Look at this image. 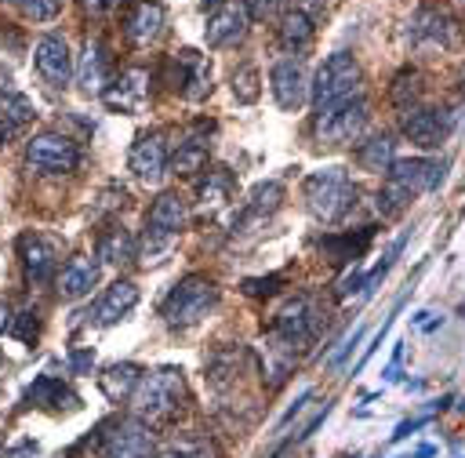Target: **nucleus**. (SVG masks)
<instances>
[{"label":"nucleus","mask_w":465,"mask_h":458,"mask_svg":"<svg viewBox=\"0 0 465 458\" xmlns=\"http://www.w3.org/2000/svg\"><path fill=\"white\" fill-rule=\"evenodd\" d=\"M447 164L443 160H429V156H411V160H392V167L385 171V185L378 193V211L385 218H396L400 211H407V204L421 193H432L443 182Z\"/></svg>","instance_id":"1"},{"label":"nucleus","mask_w":465,"mask_h":458,"mask_svg":"<svg viewBox=\"0 0 465 458\" xmlns=\"http://www.w3.org/2000/svg\"><path fill=\"white\" fill-rule=\"evenodd\" d=\"M185 400H189V393H185V378L178 367H156V371L142 374L138 389L131 393L134 418L145 425H163V422L178 418Z\"/></svg>","instance_id":"2"},{"label":"nucleus","mask_w":465,"mask_h":458,"mask_svg":"<svg viewBox=\"0 0 465 458\" xmlns=\"http://www.w3.org/2000/svg\"><path fill=\"white\" fill-rule=\"evenodd\" d=\"M302 196H305V207L316 222H341L352 207H356V185L349 178L345 167H320L305 178L302 185Z\"/></svg>","instance_id":"3"},{"label":"nucleus","mask_w":465,"mask_h":458,"mask_svg":"<svg viewBox=\"0 0 465 458\" xmlns=\"http://www.w3.org/2000/svg\"><path fill=\"white\" fill-rule=\"evenodd\" d=\"M189 222V204L182 193H160L145 214V236H142V254L145 262H160V254L171 251L178 233Z\"/></svg>","instance_id":"4"},{"label":"nucleus","mask_w":465,"mask_h":458,"mask_svg":"<svg viewBox=\"0 0 465 458\" xmlns=\"http://www.w3.org/2000/svg\"><path fill=\"white\" fill-rule=\"evenodd\" d=\"M214 302H218V284L203 273H189L185 280L171 287V294L160 305V316L171 327H193L214 309Z\"/></svg>","instance_id":"5"},{"label":"nucleus","mask_w":465,"mask_h":458,"mask_svg":"<svg viewBox=\"0 0 465 458\" xmlns=\"http://www.w3.org/2000/svg\"><path fill=\"white\" fill-rule=\"evenodd\" d=\"M363 127H367V98L360 91L331 105H320L312 120V134L320 145H349L363 134Z\"/></svg>","instance_id":"6"},{"label":"nucleus","mask_w":465,"mask_h":458,"mask_svg":"<svg viewBox=\"0 0 465 458\" xmlns=\"http://www.w3.org/2000/svg\"><path fill=\"white\" fill-rule=\"evenodd\" d=\"M356 84H360V62L349 55V51H334L323 58V65L316 69V80L309 84L312 87V105H331L338 98H349L356 95Z\"/></svg>","instance_id":"7"},{"label":"nucleus","mask_w":465,"mask_h":458,"mask_svg":"<svg viewBox=\"0 0 465 458\" xmlns=\"http://www.w3.org/2000/svg\"><path fill=\"white\" fill-rule=\"evenodd\" d=\"M25 164L36 174H69L80 164V149L73 138H65L58 131H40L25 145Z\"/></svg>","instance_id":"8"},{"label":"nucleus","mask_w":465,"mask_h":458,"mask_svg":"<svg viewBox=\"0 0 465 458\" xmlns=\"http://www.w3.org/2000/svg\"><path fill=\"white\" fill-rule=\"evenodd\" d=\"M153 436L149 425L138 418H116L102 425V458H153Z\"/></svg>","instance_id":"9"},{"label":"nucleus","mask_w":465,"mask_h":458,"mask_svg":"<svg viewBox=\"0 0 465 458\" xmlns=\"http://www.w3.org/2000/svg\"><path fill=\"white\" fill-rule=\"evenodd\" d=\"M18 258H22V265H25V276H29L33 284H44V280H51L54 269H58L62 244H58L54 236H47V233L29 229V233L18 236Z\"/></svg>","instance_id":"10"},{"label":"nucleus","mask_w":465,"mask_h":458,"mask_svg":"<svg viewBox=\"0 0 465 458\" xmlns=\"http://www.w3.org/2000/svg\"><path fill=\"white\" fill-rule=\"evenodd\" d=\"M251 25V11L243 7V0H225L218 4L211 15H207V25H203V36H207V47H232L243 40Z\"/></svg>","instance_id":"11"},{"label":"nucleus","mask_w":465,"mask_h":458,"mask_svg":"<svg viewBox=\"0 0 465 458\" xmlns=\"http://www.w3.org/2000/svg\"><path fill=\"white\" fill-rule=\"evenodd\" d=\"M174 91H182L185 102H203L211 95V58L182 47L174 55Z\"/></svg>","instance_id":"12"},{"label":"nucleus","mask_w":465,"mask_h":458,"mask_svg":"<svg viewBox=\"0 0 465 458\" xmlns=\"http://www.w3.org/2000/svg\"><path fill=\"white\" fill-rule=\"evenodd\" d=\"M33 65H36V73H40L44 84H51V87H65L69 76H73V55H69V44H65L62 36H54V33L40 36L36 47H33Z\"/></svg>","instance_id":"13"},{"label":"nucleus","mask_w":465,"mask_h":458,"mask_svg":"<svg viewBox=\"0 0 465 458\" xmlns=\"http://www.w3.org/2000/svg\"><path fill=\"white\" fill-rule=\"evenodd\" d=\"M102 98H105V105L116 109V113H142L145 102H149V73H145L142 65L124 69L113 84H105Z\"/></svg>","instance_id":"14"},{"label":"nucleus","mask_w":465,"mask_h":458,"mask_svg":"<svg viewBox=\"0 0 465 458\" xmlns=\"http://www.w3.org/2000/svg\"><path fill=\"white\" fill-rule=\"evenodd\" d=\"M407 36H411L414 47L447 51V47L454 44V18H450L443 7H421V11L411 18Z\"/></svg>","instance_id":"15"},{"label":"nucleus","mask_w":465,"mask_h":458,"mask_svg":"<svg viewBox=\"0 0 465 458\" xmlns=\"http://www.w3.org/2000/svg\"><path fill=\"white\" fill-rule=\"evenodd\" d=\"M276 334L283 338V342H291L294 349L298 345H305V342H312V334H316V309H312V302L305 298V294H298V298H287L283 302V309L276 313Z\"/></svg>","instance_id":"16"},{"label":"nucleus","mask_w":465,"mask_h":458,"mask_svg":"<svg viewBox=\"0 0 465 458\" xmlns=\"http://www.w3.org/2000/svg\"><path fill=\"white\" fill-rule=\"evenodd\" d=\"M269 87H272L276 105L287 109V113L302 109V102H305V95H309L305 73H302V65H298L294 58H280V62L269 69Z\"/></svg>","instance_id":"17"},{"label":"nucleus","mask_w":465,"mask_h":458,"mask_svg":"<svg viewBox=\"0 0 465 458\" xmlns=\"http://www.w3.org/2000/svg\"><path fill=\"white\" fill-rule=\"evenodd\" d=\"M447 131H450V120L440 109L414 105L403 113V134L421 149H440L447 142Z\"/></svg>","instance_id":"18"},{"label":"nucleus","mask_w":465,"mask_h":458,"mask_svg":"<svg viewBox=\"0 0 465 458\" xmlns=\"http://www.w3.org/2000/svg\"><path fill=\"white\" fill-rule=\"evenodd\" d=\"M131 171L145 185H156L163 178V171H167V145H163L160 131H149V134H142L131 145Z\"/></svg>","instance_id":"19"},{"label":"nucleus","mask_w":465,"mask_h":458,"mask_svg":"<svg viewBox=\"0 0 465 458\" xmlns=\"http://www.w3.org/2000/svg\"><path fill=\"white\" fill-rule=\"evenodd\" d=\"M163 22H167V11H163L160 0H134L127 7V15H124V33H127V40L134 47H145V44H153L160 36Z\"/></svg>","instance_id":"20"},{"label":"nucleus","mask_w":465,"mask_h":458,"mask_svg":"<svg viewBox=\"0 0 465 458\" xmlns=\"http://www.w3.org/2000/svg\"><path fill=\"white\" fill-rule=\"evenodd\" d=\"M207 124H193L182 131V138L174 142V153L167 156L171 171L174 174H196L203 164H207V153H211V142H207Z\"/></svg>","instance_id":"21"},{"label":"nucleus","mask_w":465,"mask_h":458,"mask_svg":"<svg viewBox=\"0 0 465 458\" xmlns=\"http://www.w3.org/2000/svg\"><path fill=\"white\" fill-rule=\"evenodd\" d=\"M138 305V287L131 284V280H116V284H109L105 291H102V298L94 302V309L87 313L98 327H113V324H120L131 309Z\"/></svg>","instance_id":"22"},{"label":"nucleus","mask_w":465,"mask_h":458,"mask_svg":"<svg viewBox=\"0 0 465 458\" xmlns=\"http://www.w3.org/2000/svg\"><path fill=\"white\" fill-rule=\"evenodd\" d=\"M280 200H283V185L280 182H262L254 193H251V200H247V207L240 211V218H236V233H251V229H258V225H265L269 222V214L280 207Z\"/></svg>","instance_id":"23"},{"label":"nucleus","mask_w":465,"mask_h":458,"mask_svg":"<svg viewBox=\"0 0 465 458\" xmlns=\"http://www.w3.org/2000/svg\"><path fill=\"white\" fill-rule=\"evenodd\" d=\"M94 284H98V262L87 258V254L69 258L62 265V273H58V294L62 298H84Z\"/></svg>","instance_id":"24"},{"label":"nucleus","mask_w":465,"mask_h":458,"mask_svg":"<svg viewBox=\"0 0 465 458\" xmlns=\"http://www.w3.org/2000/svg\"><path fill=\"white\" fill-rule=\"evenodd\" d=\"M371 236H374V229H360L356 236H352V233H334V236H323V240H320V251H323L331 262H338V265H345V262L356 265V262L363 258Z\"/></svg>","instance_id":"25"},{"label":"nucleus","mask_w":465,"mask_h":458,"mask_svg":"<svg viewBox=\"0 0 465 458\" xmlns=\"http://www.w3.org/2000/svg\"><path fill=\"white\" fill-rule=\"evenodd\" d=\"M138 382H142V367H138V363H113V367H105L102 378H98L102 393H105L113 403L131 400V393L138 389Z\"/></svg>","instance_id":"26"},{"label":"nucleus","mask_w":465,"mask_h":458,"mask_svg":"<svg viewBox=\"0 0 465 458\" xmlns=\"http://www.w3.org/2000/svg\"><path fill=\"white\" fill-rule=\"evenodd\" d=\"M160 458H222L214 440L196 436V433H174L160 443Z\"/></svg>","instance_id":"27"},{"label":"nucleus","mask_w":465,"mask_h":458,"mask_svg":"<svg viewBox=\"0 0 465 458\" xmlns=\"http://www.w3.org/2000/svg\"><path fill=\"white\" fill-rule=\"evenodd\" d=\"M25 403H36V407H76V393H73L62 378L40 374V378L29 385Z\"/></svg>","instance_id":"28"},{"label":"nucleus","mask_w":465,"mask_h":458,"mask_svg":"<svg viewBox=\"0 0 465 458\" xmlns=\"http://www.w3.org/2000/svg\"><path fill=\"white\" fill-rule=\"evenodd\" d=\"M105 65H109V55H105V47L98 44V40H87V47H84V62H80V87L87 91V95H102L105 91Z\"/></svg>","instance_id":"29"},{"label":"nucleus","mask_w":465,"mask_h":458,"mask_svg":"<svg viewBox=\"0 0 465 458\" xmlns=\"http://www.w3.org/2000/svg\"><path fill=\"white\" fill-rule=\"evenodd\" d=\"M312 18L302 11V7H294V11H287L283 15V22H280V47L283 51H305L309 44H312Z\"/></svg>","instance_id":"30"},{"label":"nucleus","mask_w":465,"mask_h":458,"mask_svg":"<svg viewBox=\"0 0 465 458\" xmlns=\"http://www.w3.org/2000/svg\"><path fill=\"white\" fill-rule=\"evenodd\" d=\"M134 254H138V244H134V236H131L124 225L102 233V240H98V258H102L105 265H127Z\"/></svg>","instance_id":"31"},{"label":"nucleus","mask_w":465,"mask_h":458,"mask_svg":"<svg viewBox=\"0 0 465 458\" xmlns=\"http://www.w3.org/2000/svg\"><path fill=\"white\" fill-rule=\"evenodd\" d=\"M356 160H360V167L363 171H371V174H381V171H389L392 167V138L389 134H374V138H367L360 149H356Z\"/></svg>","instance_id":"32"},{"label":"nucleus","mask_w":465,"mask_h":458,"mask_svg":"<svg viewBox=\"0 0 465 458\" xmlns=\"http://www.w3.org/2000/svg\"><path fill=\"white\" fill-rule=\"evenodd\" d=\"M33 116H36V109H33V102H29L25 95H18V91H0V124L7 127V134H15L18 127H25Z\"/></svg>","instance_id":"33"},{"label":"nucleus","mask_w":465,"mask_h":458,"mask_svg":"<svg viewBox=\"0 0 465 458\" xmlns=\"http://www.w3.org/2000/svg\"><path fill=\"white\" fill-rule=\"evenodd\" d=\"M229 196H232V174L225 167L207 171V178L200 182V207L203 211H218Z\"/></svg>","instance_id":"34"},{"label":"nucleus","mask_w":465,"mask_h":458,"mask_svg":"<svg viewBox=\"0 0 465 458\" xmlns=\"http://www.w3.org/2000/svg\"><path fill=\"white\" fill-rule=\"evenodd\" d=\"M232 95H236V102H243V105L258 102L262 84H258V69H254V65H240V69L232 73Z\"/></svg>","instance_id":"35"},{"label":"nucleus","mask_w":465,"mask_h":458,"mask_svg":"<svg viewBox=\"0 0 465 458\" xmlns=\"http://www.w3.org/2000/svg\"><path fill=\"white\" fill-rule=\"evenodd\" d=\"M392 102L400 109H414L418 102V73H400L396 84H392Z\"/></svg>","instance_id":"36"},{"label":"nucleus","mask_w":465,"mask_h":458,"mask_svg":"<svg viewBox=\"0 0 465 458\" xmlns=\"http://www.w3.org/2000/svg\"><path fill=\"white\" fill-rule=\"evenodd\" d=\"M29 18H36V22H47V18H54L58 11H62V0H15Z\"/></svg>","instance_id":"37"},{"label":"nucleus","mask_w":465,"mask_h":458,"mask_svg":"<svg viewBox=\"0 0 465 458\" xmlns=\"http://www.w3.org/2000/svg\"><path fill=\"white\" fill-rule=\"evenodd\" d=\"M360 338H363V327H356V331H352V334H349V338H345V342H341V345L334 349V356H331V363L338 367V363H341V360H345V356H349V353H352V349L360 345Z\"/></svg>","instance_id":"38"},{"label":"nucleus","mask_w":465,"mask_h":458,"mask_svg":"<svg viewBox=\"0 0 465 458\" xmlns=\"http://www.w3.org/2000/svg\"><path fill=\"white\" fill-rule=\"evenodd\" d=\"M280 284V276H265V280H243V291L247 294H272Z\"/></svg>","instance_id":"39"},{"label":"nucleus","mask_w":465,"mask_h":458,"mask_svg":"<svg viewBox=\"0 0 465 458\" xmlns=\"http://www.w3.org/2000/svg\"><path fill=\"white\" fill-rule=\"evenodd\" d=\"M421 425H429V414H425V418H414V422H403V425L392 433V440H403V436H411V433L421 429Z\"/></svg>","instance_id":"40"},{"label":"nucleus","mask_w":465,"mask_h":458,"mask_svg":"<svg viewBox=\"0 0 465 458\" xmlns=\"http://www.w3.org/2000/svg\"><path fill=\"white\" fill-rule=\"evenodd\" d=\"M272 4H276V0H243V7H247L251 15H258V18H262V15H269V11H272Z\"/></svg>","instance_id":"41"},{"label":"nucleus","mask_w":465,"mask_h":458,"mask_svg":"<svg viewBox=\"0 0 465 458\" xmlns=\"http://www.w3.org/2000/svg\"><path fill=\"white\" fill-rule=\"evenodd\" d=\"M91 363H94V353H87V349H76V353H73V367H76V371H87Z\"/></svg>","instance_id":"42"},{"label":"nucleus","mask_w":465,"mask_h":458,"mask_svg":"<svg viewBox=\"0 0 465 458\" xmlns=\"http://www.w3.org/2000/svg\"><path fill=\"white\" fill-rule=\"evenodd\" d=\"M113 4H116V0H84V7H87V11H94V15H98V11H105V7H113Z\"/></svg>","instance_id":"43"},{"label":"nucleus","mask_w":465,"mask_h":458,"mask_svg":"<svg viewBox=\"0 0 465 458\" xmlns=\"http://www.w3.org/2000/svg\"><path fill=\"white\" fill-rule=\"evenodd\" d=\"M4 458H36V451H33V447H18V451H11V454H4Z\"/></svg>","instance_id":"44"},{"label":"nucleus","mask_w":465,"mask_h":458,"mask_svg":"<svg viewBox=\"0 0 465 458\" xmlns=\"http://www.w3.org/2000/svg\"><path fill=\"white\" fill-rule=\"evenodd\" d=\"M7 324H11V316H7V305H4V302H0V331H4V327H7Z\"/></svg>","instance_id":"45"},{"label":"nucleus","mask_w":465,"mask_h":458,"mask_svg":"<svg viewBox=\"0 0 465 458\" xmlns=\"http://www.w3.org/2000/svg\"><path fill=\"white\" fill-rule=\"evenodd\" d=\"M0 363H4V356H0Z\"/></svg>","instance_id":"46"}]
</instances>
